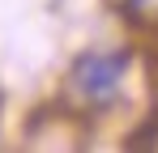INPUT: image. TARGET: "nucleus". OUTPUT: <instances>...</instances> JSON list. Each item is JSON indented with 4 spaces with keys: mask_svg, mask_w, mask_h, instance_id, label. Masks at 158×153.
I'll return each instance as SVG.
<instances>
[{
    "mask_svg": "<svg viewBox=\"0 0 158 153\" xmlns=\"http://www.w3.org/2000/svg\"><path fill=\"white\" fill-rule=\"evenodd\" d=\"M128 73V51H85L73 64V89L85 102H111Z\"/></svg>",
    "mask_w": 158,
    "mask_h": 153,
    "instance_id": "1",
    "label": "nucleus"
}]
</instances>
